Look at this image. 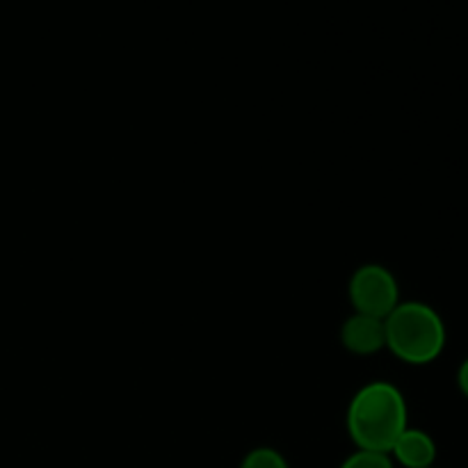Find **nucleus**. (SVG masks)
I'll list each match as a JSON object with an SVG mask.
<instances>
[{"instance_id":"f257e3e1","label":"nucleus","mask_w":468,"mask_h":468,"mask_svg":"<svg viewBox=\"0 0 468 468\" xmlns=\"http://www.w3.org/2000/svg\"><path fill=\"white\" fill-rule=\"evenodd\" d=\"M407 428L405 396L388 382L366 384L347 407V432L359 451L391 452Z\"/></svg>"},{"instance_id":"f03ea898","label":"nucleus","mask_w":468,"mask_h":468,"mask_svg":"<svg viewBox=\"0 0 468 468\" xmlns=\"http://www.w3.org/2000/svg\"><path fill=\"white\" fill-rule=\"evenodd\" d=\"M384 332L388 350L411 366L432 364L446 347V324L423 302H400L384 318Z\"/></svg>"},{"instance_id":"7ed1b4c3","label":"nucleus","mask_w":468,"mask_h":468,"mask_svg":"<svg viewBox=\"0 0 468 468\" xmlns=\"http://www.w3.org/2000/svg\"><path fill=\"white\" fill-rule=\"evenodd\" d=\"M350 300L356 314L387 318L400 304V286L384 265L370 263L356 270L350 279Z\"/></svg>"},{"instance_id":"20e7f679","label":"nucleus","mask_w":468,"mask_h":468,"mask_svg":"<svg viewBox=\"0 0 468 468\" xmlns=\"http://www.w3.org/2000/svg\"><path fill=\"white\" fill-rule=\"evenodd\" d=\"M343 347L352 355L370 356L375 352L387 347V332H384V320L373 318L366 314H355L346 320L341 329Z\"/></svg>"},{"instance_id":"39448f33","label":"nucleus","mask_w":468,"mask_h":468,"mask_svg":"<svg viewBox=\"0 0 468 468\" xmlns=\"http://www.w3.org/2000/svg\"><path fill=\"white\" fill-rule=\"evenodd\" d=\"M388 455L405 468H432L437 460V443L423 430L407 428L393 443Z\"/></svg>"},{"instance_id":"423d86ee","label":"nucleus","mask_w":468,"mask_h":468,"mask_svg":"<svg viewBox=\"0 0 468 468\" xmlns=\"http://www.w3.org/2000/svg\"><path fill=\"white\" fill-rule=\"evenodd\" d=\"M240 468H291L288 466L286 457L274 448H256V451L247 452L242 460Z\"/></svg>"},{"instance_id":"0eeeda50","label":"nucleus","mask_w":468,"mask_h":468,"mask_svg":"<svg viewBox=\"0 0 468 468\" xmlns=\"http://www.w3.org/2000/svg\"><path fill=\"white\" fill-rule=\"evenodd\" d=\"M341 468H393V460L388 452H375V451H359L352 452Z\"/></svg>"},{"instance_id":"6e6552de","label":"nucleus","mask_w":468,"mask_h":468,"mask_svg":"<svg viewBox=\"0 0 468 468\" xmlns=\"http://www.w3.org/2000/svg\"><path fill=\"white\" fill-rule=\"evenodd\" d=\"M457 384H460V391L468 398V359L460 366V373H457Z\"/></svg>"},{"instance_id":"1a4fd4ad","label":"nucleus","mask_w":468,"mask_h":468,"mask_svg":"<svg viewBox=\"0 0 468 468\" xmlns=\"http://www.w3.org/2000/svg\"><path fill=\"white\" fill-rule=\"evenodd\" d=\"M432 468H434V466H432Z\"/></svg>"}]
</instances>
